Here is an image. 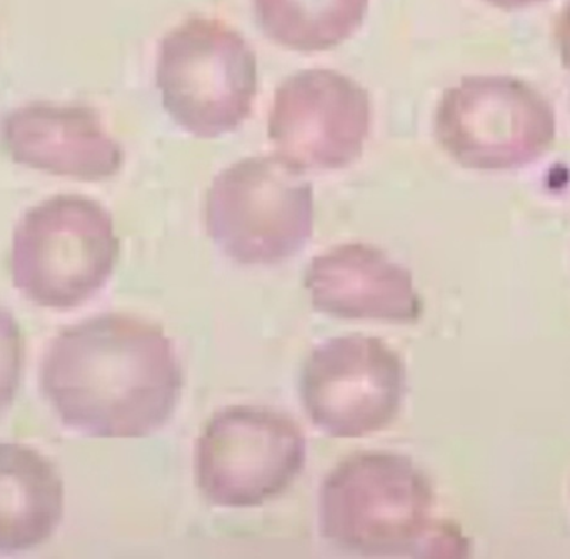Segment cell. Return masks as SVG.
<instances>
[{"mask_svg":"<svg viewBox=\"0 0 570 559\" xmlns=\"http://www.w3.org/2000/svg\"><path fill=\"white\" fill-rule=\"evenodd\" d=\"M120 241L109 210L83 194H57L17 224L10 253L13 286L30 303L70 311L112 276Z\"/></svg>","mask_w":570,"mask_h":559,"instance_id":"3957f363","label":"cell"},{"mask_svg":"<svg viewBox=\"0 0 570 559\" xmlns=\"http://www.w3.org/2000/svg\"><path fill=\"white\" fill-rule=\"evenodd\" d=\"M304 286L312 307L335 320L414 324L424 314L411 271L372 244H341L318 254Z\"/></svg>","mask_w":570,"mask_h":559,"instance_id":"8fae6325","label":"cell"},{"mask_svg":"<svg viewBox=\"0 0 570 559\" xmlns=\"http://www.w3.org/2000/svg\"><path fill=\"white\" fill-rule=\"evenodd\" d=\"M372 102L357 80L334 69H307L279 84L267 136L292 169L341 170L361 159L371 133Z\"/></svg>","mask_w":570,"mask_h":559,"instance_id":"9c48e42d","label":"cell"},{"mask_svg":"<svg viewBox=\"0 0 570 559\" xmlns=\"http://www.w3.org/2000/svg\"><path fill=\"white\" fill-rule=\"evenodd\" d=\"M254 10L261 29L277 46L324 52L361 29L368 0H254Z\"/></svg>","mask_w":570,"mask_h":559,"instance_id":"4fadbf2b","label":"cell"},{"mask_svg":"<svg viewBox=\"0 0 570 559\" xmlns=\"http://www.w3.org/2000/svg\"><path fill=\"white\" fill-rule=\"evenodd\" d=\"M40 384L67 428L94 438H146L176 414L183 370L159 324L107 313L57 334Z\"/></svg>","mask_w":570,"mask_h":559,"instance_id":"6da1fadb","label":"cell"},{"mask_svg":"<svg viewBox=\"0 0 570 559\" xmlns=\"http://www.w3.org/2000/svg\"><path fill=\"white\" fill-rule=\"evenodd\" d=\"M485 2L492 3L495 7H502V9H518V7L541 2V0H485Z\"/></svg>","mask_w":570,"mask_h":559,"instance_id":"2e32d148","label":"cell"},{"mask_svg":"<svg viewBox=\"0 0 570 559\" xmlns=\"http://www.w3.org/2000/svg\"><path fill=\"white\" fill-rule=\"evenodd\" d=\"M207 236L240 266H277L314 233V189L276 156L244 157L214 177Z\"/></svg>","mask_w":570,"mask_h":559,"instance_id":"5b68a950","label":"cell"},{"mask_svg":"<svg viewBox=\"0 0 570 559\" xmlns=\"http://www.w3.org/2000/svg\"><path fill=\"white\" fill-rule=\"evenodd\" d=\"M63 517V483L33 448L0 443V551L40 547Z\"/></svg>","mask_w":570,"mask_h":559,"instance_id":"7c38bea8","label":"cell"},{"mask_svg":"<svg viewBox=\"0 0 570 559\" xmlns=\"http://www.w3.org/2000/svg\"><path fill=\"white\" fill-rule=\"evenodd\" d=\"M558 46L562 63L570 70V2L558 23Z\"/></svg>","mask_w":570,"mask_h":559,"instance_id":"9a60e30c","label":"cell"},{"mask_svg":"<svg viewBox=\"0 0 570 559\" xmlns=\"http://www.w3.org/2000/svg\"><path fill=\"white\" fill-rule=\"evenodd\" d=\"M307 440L283 411L237 404L204 424L194 451L200 494L214 507L257 508L283 497L304 471Z\"/></svg>","mask_w":570,"mask_h":559,"instance_id":"52a82bcc","label":"cell"},{"mask_svg":"<svg viewBox=\"0 0 570 559\" xmlns=\"http://www.w3.org/2000/svg\"><path fill=\"white\" fill-rule=\"evenodd\" d=\"M0 146L12 163L49 176L102 183L122 169L126 154L94 107L37 100L0 124Z\"/></svg>","mask_w":570,"mask_h":559,"instance_id":"30bf717a","label":"cell"},{"mask_svg":"<svg viewBox=\"0 0 570 559\" xmlns=\"http://www.w3.org/2000/svg\"><path fill=\"white\" fill-rule=\"evenodd\" d=\"M298 393L317 430L332 438H362L391 426L401 413L405 367L379 337H332L304 363Z\"/></svg>","mask_w":570,"mask_h":559,"instance_id":"ba28073f","label":"cell"},{"mask_svg":"<svg viewBox=\"0 0 570 559\" xmlns=\"http://www.w3.org/2000/svg\"><path fill=\"white\" fill-rule=\"evenodd\" d=\"M22 333L16 317L0 307V414L12 404L22 373Z\"/></svg>","mask_w":570,"mask_h":559,"instance_id":"5bb4252c","label":"cell"},{"mask_svg":"<svg viewBox=\"0 0 570 559\" xmlns=\"http://www.w3.org/2000/svg\"><path fill=\"white\" fill-rule=\"evenodd\" d=\"M556 133L552 104L515 77H462L435 107V140L465 169L495 173L528 166L551 149Z\"/></svg>","mask_w":570,"mask_h":559,"instance_id":"8992f818","label":"cell"},{"mask_svg":"<svg viewBox=\"0 0 570 559\" xmlns=\"http://www.w3.org/2000/svg\"><path fill=\"white\" fill-rule=\"evenodd\" d=\"M434 490L409 457L365 451L342 460L318 491V531L352 553L465 557L468 540L435 523Z\"/></svg>","mask_w":570,"mask_h":559,"instance_id":"7a4b0ae2","label":"cell"},{"mask_svg":"<svg viewBox=\"0 0 570 559\" xmlns=\"http://www.w3.org/2000/svg\"><path fill=\"white\" fill-rule=\"evenodd\" d=\"M156 84L174 122L199 139H214L239 129L253 114L256 52L224 20L193 17L160 42Z\"/></svg>","mask_w":570,"mask_h":559,"instance_id":"277c9868","label":"cell"}]
</instances>
